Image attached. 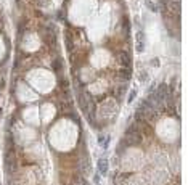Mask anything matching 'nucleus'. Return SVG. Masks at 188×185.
Listing matches in <instances>:
<instances>
[{
  "label": "nucleus",
  "mask_w": 188,
  "mask_h": 185,
  "mask_svg": "<svg viewBox=\"0 0 188 185\" xmlns=\"http://www.w3.org/2000/svg\"><path fill=\"white\" fill-rule=\"evenodd\" d=\"M140 124L138 122H135L132 124V126H129V129L125 131V137H124V143L127 146L130 145H140V143L143 142V135H142V132H140Z\"/></svg>",
  "instance_id": "obj_1"
},
{
  "label": "nucleus",
  "mask_w": 188,
  "mask_h": 185,
  "mask_svg": "<svg viewBox=\"0 0 188 185\" xmlns=\"http://www.w3.org/2000/svg\"><path fill=\"white\" fill-rule=\"evenodd\" d=\"M16 166H18V161H16V155L13 150H7L5 153V171L7 172H15L16 171Z\"/></svg>",
  "instance_id": "obj_2"
},
{
  "label": "nucleus",
  "mask_w": 188,
  "mask_h": 185,
  "mask_svg": "<svg viewBox=\"0 0 188 185\" xmlns=\"http://www.w3.org/2000/svg\"><path fill=\"white\" fill-rule=\"evenodd\" d=\"M135 39H137V44H135L137 53H143L145 52V34H143V31H138L137 34H135Z\"/></svg>",
  "instance_id": "obj_3"
},
{
  "label": "nucleus",
  "mask_w": 188,
  "mask_h": 185,
  "mask_svg": "<svg viewBox=\"0 0 188 185\" xmlns=\"http://www.w3.org/2000/svg\"><path fill=\"white\" fill-rule=\"evenodd\" d=\"M117 61L121 63L122 68H130V57L127 52H119L117 53Z\"/></svg>",
  "instance_id": "obj_4"
},
{
  "label": "nucleus",
  "mask_w": 188,
  "mask_h": 185,
  "mask_svg": "<svg viewBox=\"0 0 188 185\" xmlns=\"http://www.w3.org/2000/svg\"><path fill=\"white\" fill-rule=\"evenodd\" d=\"M108 171H109V163H108V159H105V158L98 159V172L101 175H106Z\"/></svg>",
  "instance_id": "obj_5"
},
{
  "label": "nucleus",
  "mask_w": 188,
  "mask_h": 185,
  "mask_svg": "<svg viewBox=\"0 0 188 185\" xmlns=\"http://www.w3.org/2000/svg\"><path fill=\"white\" fill-rule=\"evenodd\" d=\"M109 140H111L109 135H98V143H100V146L103 150H106L109 146Z\"/></svg>",
  "instance_id": "obj_6"
},
{
  "label": "nucleus",
  "mask_w": 188,
  "mask_h": 185,
  "mask_svg": "<svg viewBox=\"0 0 188 185\" xmlns=\"http://www.w3.org/2000/svg\"><path fill=\"white\" fill-rule=\"evenodd\" d=\"M53 69H55L56 72H58V76H61V69H63V61H61V58L55 60V63H53Z\"/></svg>",
  "instance_id": "obj_7"
},
{
  "label": "nucleus",
  "mask_w": 188,
  "mask_h": 185,
  "mask_svg": "<svg viewBox=\"0 0 188 185\" xmlns=\"http://www.w3.org/2000/svg\"><path fill=\"white\" fill-rule=\"evenodd\" d=\"M119 76H121L124 81H129V79H130V68H122L121 72H119Z\"/></svg>",
  "instance_id": "obj_8"
},
{
  "label": "nucleus",
  "mask_w": 188,
  "mask_h": 185,
  "mask_svg": "<svg viewBox=\"0 0 188 185\" xmlns=\"http://www.w3.org/2000/svg\"><path fill=\"white\" fill-rule=\"evenodd\" d=\"M145 5H146L148 8H149V10H151L153 13H158L159 10H158V7L156 5H154V3L151 2V0H145Z\"/></svg>",
  "instance_id": "obj_9"
},
{
  "label": "nucleus",
  "mask_w": 188,
  "mask_h": 185,
  "mask_svg": "<svg viewBox=\"0 0 188 185\" xmlns=\"http://www.w3.org/2000/svg\"><path fill=\"white\" fill-rule=\"evenodd\" d=\"M125 89H127L125 85H122V87H119V89H117V92H116V98H117V100H121V98H122V95H124Z\"/></svg>",
  "instance_id": "obj_10"
},
{
  "label": "nucleus",
  "mask_w": 188,
  "mask_h": 185,
  "mask_svg": "<svg viewBox=\"0 0 188 185\" xmlns=\"http://www.w3.org/2000/svg\"><path fill=\"white\" fill-rule=\"evenodd\" d=\"M81 171H82L84 174H88V172H90V163H88V159L84 161V168H81Z\"/></svg>",
  "instance_id": "obj_11"
},
{
  "label": "nucleus",
  "mask_w": 188,
  "mask_h": 185,
  "mask_svg": "<svg viewBox=\"0 0 188 185\" xmlns=\"http://www.w3.org/2000/svg\"><path fill=\"white\" fill-rule=\"evenodd\" d=\"M149 79V74L146 72V71H142L140 72V82H146Z\"/></svg>",
  "instance_id": "obj_12"
},
{
  "label": "nucleus",
  "mask_w": 188,
  "mask_h": 185,
  "mask_svg": "<svg viewBox=\"0 0 188 185\" xmlns=\"http://www.w3.org/2000/svg\"><path fill=\"white\" fill-rule=\"evenodd\" d=\"M66 47H68L69 52H72V48H74V45H72V39H71L69 35H66Z\"/></svg>",
  "instance_id": "obj_13"
},
{
  "label": "nucleus",
  "mask_w": 188,
  "mask_h": 185,
  "mask_svg": "<svg viewBox=\"0 0 188 185\" xmlns=\"http://www.w3.org/2000/svg\"><path fill=\"white\" fill-rule=\"evenodd\" d=\"M135 97H137V90H130V94H129V98H127V103H132V101H134V98H135Z\"/></svg>",
  "instance_id": "obj_14"
},
{
  "label": "nucleus",
  "mask_w": 188,
  "mask_h": 185,
  "mask_svg": "<svg viewBox=\"0 0 188 185\" xmlns=\"http://www.w3.org/2000/svg\"><path fill=\"white\" fill-rule=\"evenodd\" d=\"M151 64H153V66H159V60L158 58H153L151 60Z\"/></svg>",
  "instance_id": "obj_15"
},
{
  "label": "nucleus",
  "mask_w": 188,
  "mask_h": 185,
  "mask_svg": "<svg viewBox=\"0 0 188 185\" xmlns=\"http://www.w3.org/2000/svg\"><path fill=\"white\" fill-rule=\"evenodd\" d=\"M5 87V81H3V77H0V90Z\"/></svg>",
  "instance_id": "obj_16"
},
{
  "label": "nucleus",
  "mask_w": 188,
  "mask_h": 185,
  "mask_svg": "<svg viewBox=\"0 0 188 185\" xmlns=\"http://www.w3.org/2000/svg\"><path fill=\"white\" fill-rule=\"evenodd\" d=\"M95 183L100 185V174H95Z\"/></svg>",
  "instance_id": "obj_17"
}]
</instances>
